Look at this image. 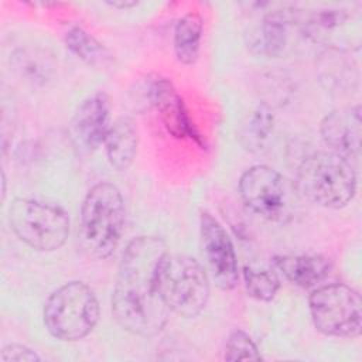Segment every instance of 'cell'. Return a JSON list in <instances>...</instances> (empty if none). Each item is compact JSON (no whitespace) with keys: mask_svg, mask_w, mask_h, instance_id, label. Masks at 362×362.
<instances>
[{"mask_svg":"<svg viewBox=\"0 0 362 362\" xmlns=\"http://www.w3.org/2000/svg\"><path fill=\"white\" fill-rule=\"evenodd\" d=\"M167 252L165 242L157 236L132 239L119 264L112 291V314L117 324L137 337H156L170 315L156 281L157 266Z\"/></svg>","mask_w":362,"mask_h":362,"instance_id":"6da1fadb","label":"cell"},{"mask_svg":"<svg viewBox=\"0 0 362 362\" xmlns=\"http://www.w3.org/2000/svg\"><path fill=\"white\" fill-rule=\"evenodd\" d=\"M124 202L112 182L90 187L82 201L79 238L83 250L95 259H107L117 249L124 230Z\"/></svg>","mask_w":362,"mask_h":362,"instance_id":"7a4b0ae2","label":"cell"},{"mask_svg":"<svg viewBox=\"0 0 362 362\" xmlns=\"http://www.w3.org/2000/svg\"><path fill=\"white\" fill-rule=\"evenodd\" d=\"M301 198L328 209L346 206L356 194V173L346 158L332 151H315L297 168Z\"/></svg>","mask_w":362,"mask_h":362,"instance_id":"3957f363","label":"cell"},{"mask_svg":"<svg viewBox=\"0 0 362 362\" xmlns=\"http://www.w3.org/2000/svg\"><path fill=\"white\" fill-rule=\"evenodd\" d=\"M156 281L170 313L192 318L201 314L208 304L209 277L204 266L192 256L165 252L157 266Z\"/></svg>","mask_w":362,"mask_h":362,"instance_id":"277c9868","label":"cell"},{"mask_svg":"<svg viewBox=\"0 0 362 362\" xmlns=\"http://www.w3.org/2000/svg\"><path fill=\"white\" fill-rule=\"evenodd\" d=\"M239 195L250 212L273 223H288L301 209L303 198L296 182L264 164L243 171L239 178Z\"/></svg>","mask_w":362,"mask_h":362,"instance_id":"5b68a950","label":"cell"},{"mask_svg":"<svg viewBox=\"0 0 362 362\" xmlns=\"http://www.w3.org/2000/svg\"><path fill=\"white\" fill-rule=\"evenodd\" d=\"M100 315L93 290L83 281L74 280L54 290L42 310L44 325L57 339L75 342L88 337Z\"/></svg>","mask_w":362,"mask_h":362,"instance_id":"8992f818","label":"cell"},{"mask_svg":"<svg viewBox=\"0 0 362 362\" xmlns=\"http://www.w3.org/2000/svg\"><path fill=\"white\" fill-rule=\"evenodd\" d=\"M8 222L16 236L38 252L62 247L69 236V216L55 204L16 198L8 208Z\"/></svg>","mask_w":362,"mask_h":362,"instance_id":"52a82bcc","label":"cell"},{"mask_svg":"<svg viewBox=\"0 0 362 362\" xmlns=\"http://www.w3.org/2000/svg\"><path fill=\"white\" fill-rule=\"evenodd\" d=\"M314 327L324 335L356 338L362 329V301L352 287L334 283L314 288L308 297Z\"/></svg>","mask_w":362,"mask_h":362,"instance_id":"ba28073f","label":"cell"},{"mask_svg":"<svg viewBox=\"0 0 362 362\" xmlns=\"http://www.w3.org/2000/svg\"><path fill=\"white\" fill-rule=\"evenodd\" d=\"M140 102L146 107H154L165 127L175 139H189L199 147H205V139L195 127L185 107L184 99L168 78L147 76L140 85Z\"/></svg>","mask_w":362,"mask_h":362,"instance_id":"9c48e42d","label":"cell"},{"mask_svg":"<svg viewBox=\"0 0 362 362\" xmlns=\"http://www.w3.org/2000/svg\"><path fill=\"white\" fill-rule=\"evenodd\" d=\"M201 243L206 264L221 290H233L239 281V266L232 239L222 223L209 212L199 216Z\"/></svg>","mask_w":362,"mask_h":362,"instance_id":"30bf717a","label":"cell"},{"mask_svg":"<svg viewBox=\"0 0 362 362\" xmlns=\"http://www.w3.org/2000/svg\"><path fill=\"white\" fill-rule=\"evenodd\" d=\"M320 132L329 151L341 157L358 160L361 153V106L335 109L324 116Z\"/></svg>","mask_w":362,"mask_h":362,"instance_id":"8fae6325","label":"cell"},{"mask_svg":"<svg viewBox=\"0 0 362 362\" xmlns=\"http://www.w3.org/2000/svg\"><path fill=\"white\" fill-rule=\"evenodd\" d=\"M110 129V100L106 93L98 92L86 98L76 109L71 130L78 146L86 151L103 144Z\"/></svg>","mask_w":362,"mask_h":362,"instance_id":"7c38bea8","label":"cell"},{"mask_svg":"<svg viewBox=\"0 0 362 362\" xmlns=\"http://www.w3.org/2000/svg\"><path fill=\"white\" fill-rule=\"evenodd\" d=\"M300 20V13L293 7H283L263 16L260 24L249 33L247 47L257 54L279 57L288 41L290 27Z\"/></svg>","mask_w":362,"mask_h":362,"instance_id":"4fadbf2b","label":"cell"},{"mask_svg":"<svg viewBox=\"0 0 362 362\" xmlns=\"http://www.w3.org/2000/svg\"><path fill=\"white\" fill-rule=\"evenodd\" d=\"M318 57V78L328 92L334 95H346L356 89L359 71L352 55L342 48L328 47Z\"/></svg>","mask_w":362,"mask_h":362,"instance_id":"5bb4252c","label":"cell"},{"mask_svg":"<svg viewBox=\"0 0 362 362\" xmlns=\"http://www.w3.org/2000/svg\"><path fill=\"white\" fill-rule=\"evenodd\" d=\"M273 263L288 281L301 288L315 287L332 267L328 257L317 253L277 255L273 257Z\"/></svg>","mask_w":362,"mask_h":362,"instance_id":"9a60e30c","label":"cell"},{"mask_svg":"<svg viewBox=\"0 0 362 362\" xmlns=\"http://www.w3.org/2000/svg\"><path fill=\"white\" fill-rule=\"evenodd\" d=\"M109 164L117 171L127 170L137 154L139 130L132 117L122 116L116 119L103 141Z\"/></svg>","mask_w":362,"mask_h":362,"instance_id":"2e32d148","label":"cell"},{"mask_svg":"<svg viewBox=\"0 0 362 362\" xmlns=\"http://www.w3.org/2000/svg\"><path fill=\"white\" fill-rule=\"evenodd\" d=\"M204 31V21L199 13H185L174 27V52L178 62L184 65H194L198 61L201 51V40Z\"/></svg>","mask_w":362,"mask_h":362,"instance_id":"e0dca14e","label":"cell"},{"mask_svg":"<svg viewBox=\"0 0 362 362\" xmlns=\"http://www.w3.org/2000/svg\"><path fill=\"white\" fill-rule=\"evenodd\" d=\"M65 44L79 59L93 68H106L112 62L109 49L82 27H71L65 34Z\"/></svg>","mask_w":362,"mask_h":362,"instance_id":"ac0fdd59","label":"cell"},{"mask_svg":"<svg viewBox=\"0 0 362 362\" xmlns=\"http://www.w3.org/2000/svg\"><path fill=\"white\" fill-rule=\"evenodd\" d=\"M274 124L272 107L266 102H260L250 113L247 122L240 130V144L249 151H257L269 139Z\"/></svg>","mask_w":362,"mask_h":362,"instance_id":"d6986e66","label":"cell"},{"mask_svg":"<svg viewBox=\"0 0 362 362\" xmlns=\"http://www.w3.org/2000/svg\"><path fill=\"white\" fill-rule=\"evenodd\" d=\"M13 61L21 76L33 83H44L55 68L51 55L40 48H20L14 52Z\"/></svg>","mask_w":362,"mask_h":362,"instance_id":"ffe728a7","label":"cell"},{"mask_svg":"<svg viewBox=\"0 0 362 362\" xmlns=\"http://www.w3.org/2000/svg\"><path fill=\"white\" fill-rule=\"evenodd\" d=\"M243 281L247 294L252 298L263 303L272 301L280 288L279 276L267 269H253L245 266Z\"/></svg>","mask_w":362,"mask_h":362,"instance_id":"44dd1931","label":"cell"},{"mask_svg":"<svg viewBox=\"0 0 362 362\" xmlns=\"http://www.w3.org/2000/svg\"><path fill=\"white\" fill-rule=\"evenodd\" d=\"M225 361H260L262 355L252 337L243 329H233L225 345Z\"/></svg>","mask_w":362,"mask_h":362,"instance_id":"7402d4cb","label":"cell"},{"mask_svg":"<svg viewBox=\"0 0 362 362\" xmlns=\"http://www.w3.org/2000/svg\"><path fill=\"white\" fill-rule=\"evenodd\" d=\"M1 362H38L41 358L31 348L21 344H8L1 348Z\"/></svg>","mask_w":362,"mask_h":362,"instance_id":"603a6c76","label":"cell"},{"mask_svg":"<svg viewBox=\"0 0 362 362\" xmlns=\"http://www.w3.org/2000/svg\"><path fill=\"white\" fill-rule=\"evenodd\" d=\"M106 4H109V6H112V7H115V8H130V7H134V6H137L139 3L137 1H107Z\"/></svg>","mask_w":362,"mask_h":362,"instance_id":"cb8c5ba5","label":"cell"},{"mask_svg":"<svg viewBox=\"0 0 362 362\" xmlns=\"http://www.w3.org/2000/svg\"><path fill=\"white\" fill-rule=\"evenodd\" d=\"M6 184H7L6 174H4V171H1V201H4V198H6Z\"/></svg>","mask_w":362,"mask_h":362,"instance_id":"d4e9b609","label":"cell"}]
</instances>
